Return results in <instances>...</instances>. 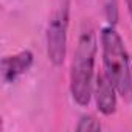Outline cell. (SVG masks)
Here are the masks:
<instances>
[{
	"label": "cell",
	"mask_w": 132,
	"mask_h": 132,
	"mask_svg": "<svg viewBox=\"0 0 132 132\" xmlns=\"http://www.w3.org/2000/svg\"><path fill=\"white\" fill-rule=\"evenodd\" d=\"M96 34L90 23H84L73 51L70 67V95L73 101L86 107L93 98L95 86V57H96Z\"/></svg>",
	"instance_id": "6da1fadb"
},
{
	"label": "cell",
	"mask_w": 132,
	"mask_h": 132,
	"mask_svg": "<svg viewBox=\"0 0 132 132\" xmlns=\"http://www.w3.org/2000/svg\"><path fill=\"white\" fill-rule=\"evenodd\" d=\"M101 54L104 75L113 84L118 95L126 101L132 100V73L130 61L120 33L113 25H107L101 30Z\"/></svg>",
	"instance_id": "7a4b0ae2"
},
{
	"label": "cell",
	"mask_w": 132,
	"mask_h": 132,
	"mask_svg": "<svg viewBox=\"0 0 132 132\" xmlns=\"http://www.w3.org/2000/svg\"><path fill=\"white\" fill-rule=\"evenodd\" d=\"M69 25H70V0H61L48 19L45 31L47 57L54 67H61L65 61V56H67Z\"/></svg>",
	"instance_id": "3957f363"
},
{
	"label": "cell",
	"mask_w": 132,
	"mask_h": 132,
	"mask_svg": "<svg viewBox=\"0 0 132 132\" xmlns=\"http://www.w3.org/2000/svg\"><path fill=\"white\" fill-rule=\"evenodd\" d=\"M118 92L113 87V84L107 79L104 73L96 75L95 78V86H93V98L96 109L100 113L110 117L117 112V103H118Z\"/></svg>",
	"instance_id": "277c9868"
},
{
	"label": "cell",
	"mask_w": 132,
	"mask_h": 132,
	"mask_svg": "<svg viewBox=\"0 0 132 132\" xmlns=\"http://www.w3.org/2000/svg\"><path fill=\"white\" fill-rule=\"evenodd\" d=\"M34 62V56L30 50H22L16 54L5 56L2 59V79L5 84L16 82L22 75H25Z\"/></svg>",
	"instance_id": "5b68a950"
},
{
	"label": "cell",
	"mask_w": 132,
	"mask_h": 132,
	"mask_svg": "<svg viewBox=\"0 0 132 132\" xmlns=\"http://www.w3.org/2000/svg\"><path fill=\"white\" fill-rule=\"evenodd\" d=\"M78 132H96L101 130V123L93 117V115H82L75 127Z\"/></svg>",
	"instance_id": "8992f818"
},
{
	"label": "cell",
	"mask_w": 132,
	"mask_h": 132,
	"mask_svg": "<svg viewBox=\"0 0 132 132\" xmlns=\"http://www.w3.org/2000/svg\"><path fill=\"white\" fill-rule=\"evenodd\" d=\"M104 14L109 25H117L118 22V2L117 0H104Z\"/></svg>",
	"instance_id": "52a82bcc"
},
{
	"label": "cell",
	"mask_w": 132,
	"mask_h": 132,
	"mask_svg": "<svg viewBox=\"0 0 132 132\" xmlns=\"http://www.w3.org/2000/svg\"><path fill=\"white\" fill-rule=\"evenodd\" d=\"M126 5H127V11H129L130 20H132V0H126Z\"/></svg>",
	"instance_id": "ba28073f"
}]
</instances>
